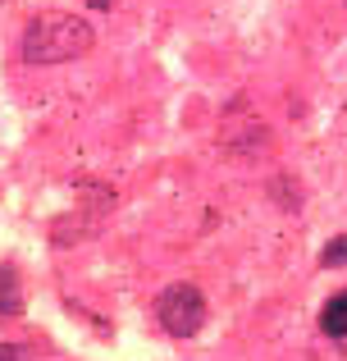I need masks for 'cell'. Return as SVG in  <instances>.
Returning <instances> with one entry per match:
<instances>
[{
	"label": "cell",
	"instance_id": "cell-5",
	"mask_svg": "<svg viewBox=\"0 0 347 361\" xmlns=\"http://www.w3.org/2000/svg\"><path fill=\"white\" fill-rule=\"evenodd\" d=\"M324 265H347V238H329L324 243V256H320Z\"/></svg>",
	"mask_w": 347,
	"mask_h": 361
},
{
	"label": "cell",
	"instance_id": "cell-7",
	"mask_svg": "<svg viewBox=\"0 0 347 361\" xmlns=\"http://www.w3.org/2000/svg\"><path fill=\"white\" fill-rule=\"evenodd\" d=\"M87 5H92V9H115L119 0H87Z\"/></svg>",
	"mask_w": 347,
	"mask_h": 361
},
{
	"label": "cell",
	"instance_id": "cell-4",
	"mask_svg": "<svg viewBox=\"0 0 347 361\" xmlns=\"http://www.w3.org/2000/svg\"><path fill=\"white\" fill-rule=\"evenodd\" d=\"M320 329H324L329 338H347V293L329 298V307L320 311Z\"/></svg>",
	"mask_w": 347,
	"mask_h": 361
},
{
	"label": "cell",
	"instance_id": "cell-2",
	"mask_svg": "<svg viewBox=\"0 0 347 361\" xmlns=\"http://www.w3.org/2000/svg\"><path fill=\"white\" fill-rule=\"evenodd\" d=\"M156 320H160V329L174 334V338H196L206 329V298H201V288H192V283L165 288L160 302H156Z\"/></svg>",
	"mask_w": 347,
	"mask_h": 361
},
{
	"label": "cell",
	"instance_id": "cell-1",
	"mask_svg": "<svg viewBox=\"0 0 347 361\" xmlns=\"http://www.w3.org/2000/svg\"><path fill=\"white\" fill-rule=\"evenodd\" d=\"M96 32L82 14H64V9H42L32 23L23 27V60L27 64H69L92 51Z\"/></svg>",
	"mask_w": 347,
	"mask_h": 361
},
{
	"label": "cell",
	"instance_id": "cell-6",
	"mask_svg": "<svg viewBox=\"0 0 347 361\" xmlns=\"http://www.w3.org/2000/svg\"><path fill=\"white\" fill-rule=\"evenodd\" d=\"M0 361H23V348H14V343H0Z\"/></svg>",
	"mask_w": 347,
	"mask_h": 361
},
{
	"label": "cell",
	"instance_id": "cell-3",
	"mask_svg": "<svg viewBox=\"0 0 347 361\" xmlns=\"http://www.w3.org/2000/svg\"><path fill=\"white\" fill-rule=\"evenodd\" d=\"M23 311V288H18V270L0 265V316H18Z\"/></svg>",
	"mask_w": 347,
	"mask_h": 361
}]
</instances>
